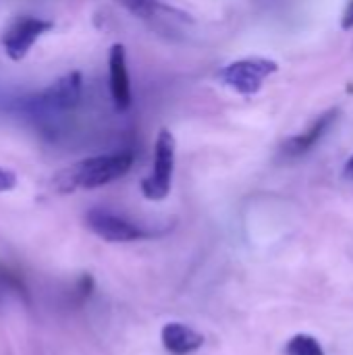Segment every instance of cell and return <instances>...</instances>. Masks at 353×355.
<instances>
[{"label":"cell","instance_id":"cell-1","mask_svg":"<svg viewBox=\"0 0 353 355\" xmlns=\"http://www.w3.org/2000/svg\"><path fill=\"white\" fill-rule=\"evenodd\" d=\"M133 166L131 152L102 154L79 160L54 177V189L60 193H71L75 189H96L104 187L121 177H125Z\"/></svg>","mask_w":353,"mask_h":355},{"label":"cell","instance_id":"cell-2","mask_svg":"<svg viewBox=\"0 0 353 355\" xmlns=\"http://www.w3.org/2000/svg\"><path fill=\"white\" fill-rule=\"evenodd\" d=\"M81 94H83L81 73L71 71V73L62 75L60 79H56L54 83H50L40 94L27 98L25 110L37 121L54 119V116L75 110L81 102Z\"/></svg>","mask_w":353,"mask_h":355},{"label":"cell","instance_id":"cell-3","mask_svg":"<svg viewBox=\"0 0 353 355\" xmlns=\"http://www.w3.org/2000/svg\"><path fill=\"white\" fill-rule=\"evenodd\" d=\"M277 71H279L277 60H270L264 56H250V58H241L223 67L216 77L231 92L252 98L262 89L264 81Z\"/></svg>","mask_w":353,"mask_h":355},{"label":"cell","instance_id":"cell-4","mask_svg":"<svg viewBox=\"0 0 353 355\" xmlns=\"http://www.w3.org/2000/svg\"><path fill=\"white\" fill-rule=\"evenodd\" d=\"M177 141L169 129H160L154 146V166L152 173L141 181V193L146 200L160 202L171 193L173 173H175Z\"/></svg>","mask_w":353,"mask_h":355},{"label":"cell","instance_id":"cell-5","mask_svg":"<svg viewBox=\"0 0 353 355\" xmlns=\"http://www.w3.org/2000/svg\"><path fill=\"white\" fill-rule=\"evenodd\" d=\"M52 27H54L52 21L40 19V17H33V15H21V17L12 19L6 25V29H4V33L0 37L4 54L10 60H23L31 52L33 44L42 35H46Z\"/></svg>","mask_w":353,"mask_h":355},{"label":"cell","instance_id":"cell-6","mask_svg":"<svg viewBox=\"0 0 353 355\" xmlns=\"http://www.w3.org/2000/svg\"><path fill=\"white\" fill-rule=\"evenodd\" d=\"M85 225L94 235L110 243H127V241H137V239L148 237L144 229H139L131 220L104 208H92L85 214Z\"/></svg>","mask_w":353,"mask_h":355},{"label":"cell","instance_id":"cell-7","mask_svg":"<svg viewBox=\"0 0 353 355\" xmlns=\"http://www.w3.org/2000/svg\"><path fill=\"white\" fill-rule=\"evenodd\" d=\"M108 87L112 104L119 112L129 110L131 106V83L127 71V52L123 44H112L108 52Z\"/></svg>","mask_w":353,"mask_h":355},{"label":"cell","instance_id":"cell-8","mask_svg":"<svg viewBox=\"0 0 353 355\" xmlns=\"http://www.w3.org/2000/svg\"><path fill=\"white\" fill-rule=\"evenodd\" d=\"M337 116H339V108H331V110L322 112L306 131H302V133L289 137V139L283 144L285 156L298 158V156H304L306 152H310V150L325 137V133L331 129V125L337 121Z\"/></svg>","mask_w":353,"mask_h":355},{"label":"cell","instance_id":"cell-9","mask_svg":"<svg viewBox=\"0 0 353 355\" xmlns=\"http://www.w3.org/2000/svg\"><path fill=\"white\" fill-rule=\"evenodd\" d=\"M162 345L166 352L175 355H185L191 352H198L204 345V337L200 333H196L193 329L181 324V322H169L162 327L160 333Z\"/></svg>","mask_w":353,"mask_h":355},{"label":"cell","instance_id":"cell-10","mask_svg":"<svg viewBox=\"0 0 353 355\" xmlns=\"http://www.w3.org/2000/svg\"><path fill=\"white\" fill-rule=\"evenodd\" d=\"M285 354L287 355H325L322 345L318 343L316 337L312 335H295L289 339L287 347H285Z\"/></svg>","mask_w":353,"mask_h":355},{"label":"cell","instance_id":"cell-11","mask_svg":"<svg viewBox=\"0 0 353 355\" xmlns=\"http://www.w3.org/2000/svg\"><path fill=\"white\" fill-rule=\"evenodd\" d=\"M8 295H17V297H27V291L21 283V279L17 275H12L6 266L0 264V306Z\"/></svg>","mask_w":353,"mask_h":355},{"label":"cell","instance_id":"cell-12","mask_svg":"<svg viewBox=\"0 0 353 355\" xmlns=\"http://www.w3.org/2000/svg\"><path fill=\"white\" fill-rule=\"evenodd\" d=\"M119 6H123L125 10H129L131 15L139 17V19H150L158 12L160 2L158 0H112Z\"/></svg>","mask_w":353,"mask_h":355},{"label":"cell","instance_id":"cell-13","mask_svg":"<svg viewBox=\"0 0 353 355\" xmlns=\"http://www.w3.org/2000/svg\"><path fill=\"white\" fill-rule=\"evenodd\" d=\"M17 183H19L17 175H15L12 171L4 168V166H0V193L12 191V189L17 187Z\"/></svg>","mask_w":353,"mask_h":355},{"label":"cell","instance_id":"cell-14","mask_svg":"<svg viewBox=\"0 0 353 355\" xmlns=\"http://www.w3.org/2000/svg\"><path fill=\"white\" fill-rule=\"evenodd\" d=\"M341 27H343L345 31L353 29V0H350L347 8L343 10V17H341Z\"/></svg>","mask_w":353,"mask_h":355},{"label":"cell","instance_id":"cell-15","mask_svg":"<svg viewBox=\"0 0 353 355\" xmlns=\"http://www.w3.org/2000/svg\"><path fill=\"white\" fill-rule=\"evenodd\" d=\"M343 177L345 179H350V181H353V156L345 162V166H343Z\"/></svg>","mask_w":353,"mask_h":355}]
</instances>
